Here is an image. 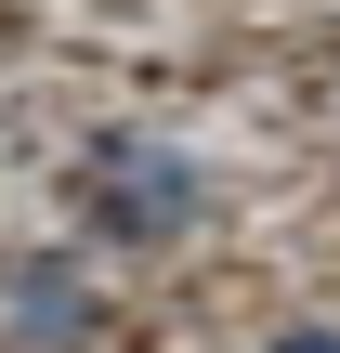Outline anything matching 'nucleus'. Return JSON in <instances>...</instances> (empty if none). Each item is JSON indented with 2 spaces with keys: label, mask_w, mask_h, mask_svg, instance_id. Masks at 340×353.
Returning <instances> with one entry per match:
<instances>
[{
  "label": "nucleus",
  "mask_w": 340,
  "mask_h": 353,
  "mask_svg": "<svg viewBox=\"0 0 340 353\" xmlns=\"http://www.w3.org/2000/svg\"><path fill=\"white\" fill-rule=\"evenodd\" d=\"M197 210H210V183H197V157L170 131H92L79 144V223L92 236L170 249V236H197Z\"/></svg>",
  "instance_id": "1"
},
{
  "label": "nucleus",
  "mask_w": 340,
  "mask_h": 353,
  "mask_svg": "<svg viewBox=\"0 0 340 353\" xmlns=\"http://www.w3.org/2000/svg\"><path fill=\"white\" fill-rule=\"evenodd\" d=\"M92 341H105V288H92V262L26 249V262L0 275V353H92Z\"/></svg>",
  "instance_id": "2"
},
{
  "label": "nucleus",
  "mask_w": 340,
  "mask_h": 353,
  "mask_svg": "<svg viewBox=\"0 0 340 353\" xmlns=\"http://www.w3.org/2000/svg\"><path fill=\"white\" fill-rule=\"evenodd\" d=\"M262 353H340V327H288V341H262Z\"/></svg>",
  "instance_id": "3"
}]
</instances>
